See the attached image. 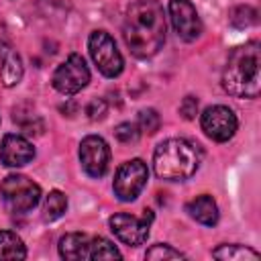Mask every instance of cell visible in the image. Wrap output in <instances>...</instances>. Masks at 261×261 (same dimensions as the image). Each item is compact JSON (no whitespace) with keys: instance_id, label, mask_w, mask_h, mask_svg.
I'll list each match as a JSON object with an SVG mask.
<instances>
[{"instance_id":"obj_1","label":"cell","mask_w":261,"mask_h":261,"mask_svg":"<svg viewBox=\"0 0 261 261\" xmlns=\"http://www.w3.org/2000/svg\"><path fill=\"white\" fill-rule=\"evenodd\" d=\"M124 43L135 57H153L165 43V16L157 0H137L128 6L122 24Z\"/></svg>"},{"instance_id":"obj_2","label":"cell","mask_w":261,"mask_h":261,"mask_svg":"<svg viewBox=\"0 0 261 261\" xmlns=\"http://www.w3.org/2000/svg\"><path fill=\"white\" fill-rule=\"evenodd\" d=\"M222 88L234 98H257L261 92V49L257 41L239 45L222 69Z\"/></svg>"},{"instance_id":"obj_3","label":"cell","mask_w":261,"mask_h":261,"mask_svg":"<svg viewBox=\"0 0 261 261\" xmlns=\"http://www.w3.org/2000/svg\"><path fill=\"white\" fill-rule=\"evenodd\" d=\"M198 165V149L186 139H167L157 145L153 155V169L157 177L167 181H181L192 177Z\"/></svg>"},{"instance_id":"obj_4","label":"cell","mask_w":261,"mask_h":261,"mask_svg":"<svg viewBox=\"0 0 261 261\" xmlns=\"http://www.w3.org/2000/svg\"><path fill=\"white\" fill-rule=\"evenodd\" d=\"M0 196L8 210L12 212H29L41 200V188L31 177L20 173H10L0 184Z\"/></svg>"},{"instance_id":"obj_5","label":"cell","mask_w":261,"mask_h":261,"mask_svg":"<svg viewBox=\"0 0 261 261\" xmlns=\"http://www.w3.org/2000/svg\"><path fill=\"white\" fill-rule=\"evenodd\" d=\"M88 49H90V55L102 75H106V77L120 75V71L124 67V59H122L114 39L106 31H94L88 39Z\"/></svg>"},{"instance_id":"obj_6","label":"cell","mask_w":261,"mask_h":261,"mask_svg":"<svg viewBox=\"0 0 261 261\" xmlns=\"http://www.w3.org/2000/svg\"><path fill=\"white\" fill-rule=\"evenodd\" d=\"M51 82H53V88L63 96H73L82 92L90 82V69L84 57L77 53H71L61 65H57Z\"/></svg>"},{"instance_id":"obj_7","label":"cell","mask_w":261,"mask_h":261,"mask_svg":"<svg viewBox=\"0 0 261 261\" xmlns=\"http://www.w3.org/2000/svg\"><path fill=\"white\" fill-rule=\"evenodd\" d=\"M147 177H149V169L143 159L124 161L116 169V175H114V184H112L114 196L120 202H133L143 192Z\"/></svg>"},{"instance_id":"obj_8","label":"cell","mask_w":261,"mask_h":261,"mask_svg":"<svg viewBox=\"0 0 261 261\" xmlns=\"http://www.w3.org/2000/svg\"><path fill=\"white\" fill-rule=\"evenodd\" d=\"M151 220H153L151 210H145L143 216H133V214H126V212H118V214L110 216L108 224H110V230L116 234L118 241H122L128 247H139L149 237Z\"/></svg>"},{"instance_id":"obj_9","label":"cell","mask_w":261,"mask_h":261,"mask_svg":"<svg viewBox=\"0 0 261 261\" xmlns=\"http://www.w3.org/2000/svg\"><path fill=\"white\" fill-rule=\"evenodd\" d=\"M200 124H202V130H204V135L208 139H212L216 143H226L228 139L234 137L239 120H237L234 112L228 106L214 104V106H208L202 112Z\"/></svg>"},{"instance_id":"obj_10","label":"cell","mask_w":261,"mask_h":261,"mask_svg":"<svg viewBox=\"0 0 261 261\" xmlns=\"http://www.w3.org/2000/svg\"><path fill=\"white\" fill-rule=\"evenodd\" d=\"M80 161L90 177H102L110 163V147L98 135H88L80 143Z\"/></svg>"},{"instance_id":"obj_11","label":"cell","mask_w":261,"mask_h":261,"mask_svg":"<svg viewBox=\"0 0 261 261\" xmlns=\"http://www.w3.org/2000/svg\"><path fill=\"white\" fill-rule=\"evenodd\" d=\"M169 18L179 39L190 43L202 35V20L190 0H169Z\"/></svg>"},{"instance_id":"obj_12","label":"cell","mask_w":261,"mask_h":261,"mask_svg":"<svg viewBox=\"0 0 261 261\" xmlns=\"http://www.w3.org/2000/svg\"><path fill=\"white\" fill-rule=\"evenodd\" d=\"M35 157V147L22 135H4L0 145V159L6 167H22Z\"/></svg>"},{"instance_id":"obj_13","label":"cell","mask_w":261,"mask_h":261,"mask_svg":"<svg viewBox=\"0 0 261 261\" xmlns=\"http://www.w3.org/2000/svg\"><path fill=\"white\" fill-rule=\"evenodd\" d=\"M92 237L86 232H67L59 239V255L67 261L90 259Z\"/></svg>"},{"instance_id":"obj_14","label":"cell","mask_w":261,"mask_h":261,"mask_svg":"<svg viewBox=\"0 0 261 261\" xmlns=\"http://www.w3.org/2000/svg\"><path fill=\"white\" fill-rule=\"evenodd\" d=\"M22 77V61L20 55L8 45L2 43L0 45V80L6 88H12L20 82Z\"/></svg>"},{"instance_id":"obj_15","label":"cell","mask_w":261,"mask_h":261,"mask_svg":"<svg viewBox=\"0 0 261 261\" xmlns=\"http://www.w3.org/2000/svg\"><path fill=\"white\" fill-rule=\"evenodd\" d=\"M186 210L200 224L214 226L218 222V206H216L214 198L208 194H202V196H196L194 200H190L186 204Z\"/></svg>"},{"instance_id":"obj_16","label":"cell","mask_w":261,"mask_h":261,"mask_svg":"<svg viewBox=\"0 0 261 261\" xmlns=\"http://www.w3.org/2000/svg\"><path fill=\"white\" fill-rule=\"evenodd\" d=\"M212 257L222 261H257L259 253L245 245H220L212 251Z\"/></svg>"},{"instance_id":"obj_17","label":"cell","mask_w":261,"mask_h":261,"mask_svg":"<svg viewBox=\"0 0 261 261\" xmlns=\"http://www.w3.org/2000/svg\"><path fill=\"white\" fill-rule=\"evenodd\" d=\"M27 249L18 234L10 230H0V259H24Z\"/></svg>"},{"instance_id":"obj_18","label":"cell","mask_w":261,"mask_h":261,"mask_svg":"<svg viewBox=\"0 0 261 261\" xmlns=\"http://www.w3.org/2000/svg\"><path fill=\"white\" fill-rule=\"evenodd\" d=\"M65 210H67V198H65V194L59 192V190H51L45 196V202H43V218L47 222H53V220L61 218Z\"/></svg>"},{"instance_id":"obj_19","label":"cell","mask_w":261,"mask_h":261,"mask_svg":"<svg viewBox=\"0 0 261 261\" xmlns=\"http://www.w3.org/2000/svg\"><path fill=\"white\" fill-rule=\"evenodd\" d=\"M90 259H120V251L104 237H92L90 245Z\"/></svg>"},{"instance_id":"obj_20","label":"cell","mask_w":261,"mask_h":261,"mask_svg":"<svg viewBox=\"0 0 261 261\" xmlns=\"http://www.w3.org/2000/svg\"><path fill=\"white\" fill-rule=\"evenodd\" d=\"M159 124H161V118L157 114V110L153 108H145L139 112V118H137V128L147 133V135H153L159 130Z\"/></svg>"},{"instance_id":"obj_21","label":"cell","mask_w":261,"mask_h":261,"mask_svg":"<svg viewBox=\"0 0 261 261\" xmlns=\"http://www.w3.org/2000/svg\"><path fill=\"white\" fill-rule=\"evenodd\" d=\"M255 22H257V12L251 6H237L230 12V24L237 29H245V27H251Z\"/></svg>"},{"instance_id":"obj_22","label":"cell","mask_w":261,"mask_h":261,"mask_svg":"<svg viewBox=\"0 0 261 261\" xmlns=\"http://www.w3.org/2000/svg\"><path fill=\"white\" fill-rule=\"evenodd\" d=\"M145 257L147 259H153V261H161V259H184V253L171 249L169 245H153L151 249H147Z\"/></svg>"},{"instance_id":"obj_23","label":"cell","mask_w":261,"mask_h":261,"mask_svg":"<svg viewBox=\"0 0 261 261\" xmlns=\"http://www.w3.org/2000/svg\"><path fill=\"white\" fill-rule=\"evenodd\" d=\"M114 137L120 141V143H135L139 139V128L137 124L133 122H120L116 128H114Z\"/></svg>"},{"instance_id":"obj_24","label":"cell","mask_w":261,"mask_h":261,"mask_svg":"<svg viewBox=\"0 0 261 261\" xmlns=\"http://www.w3.org/2000/svg\"><path fill=\"white\" fill-rule=\"evenodd\" d=\"M106 112H108V106L102 98H94L86 108V114H88L90 120H102L106 116Z\"/></svg>"},{"instance_id":"obj_25","label":"cell","mask_w":261,"mask_h":261,"mask_svg":"<svg viewBox=\"0 0 261 261\" xmlns=\"http://www.w3.org/2000/svg\"><path fill=\"white\" fill-rule=\"evenodd\" d=\"M179 114L186 118V120H194L196 114H198V98L194 96H186L179 104Z\"/></svg>"}]
</instances>
